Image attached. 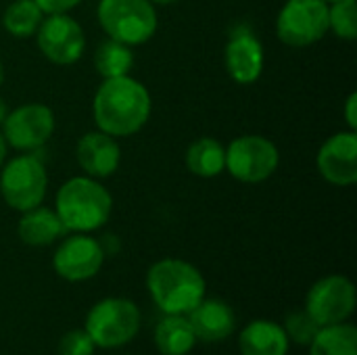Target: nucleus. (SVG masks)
Instances as JSON below:
<instances>
[{
	"label": "nucleus",
	"mask_w": 357,
	"mask_h": 355,
	"mask_svg": "<svg viewBox=\"0 0 357 355\" xmlns=\"http://www.w3.org/2000/svg\"><path fill=\"white\" fill-rule=\"evenodd\" d=\"M94 121L109 136H132L151 117V94L130 75L109 77L94 96Z\"/></svg>",
	"instance_id": "obj_1"
},
{
	"label": "nucleus",
	"mask_w": 357,
	"mask_h": 355,
	"mask_svg": "<svg viewBox=\"0 0 357 355\" xmlns=\"http://www.w3.org/2000/svg\"><path fill=\"white\" fill-rule=\"evenodd\" d=\"M151 299L163 314L186 316L205 299L203 274L184 259H161L146 274Z\"/></svg>",
	"instance_id": "obj_2"
},
{
	"label": "nucleus",
	"mask_w": 357,
	"mask_h": 355,
	"mask_svg": "<svg viewBox=\"0 0 357 355\" xmlns=\"http://www.w3.org/2000/svg\"><path fill=\"white\" fill-rule=\"evenodd\" d=\"M113 209L109 190L90 176L67 180L56 192V216L67 232H92L107 224Z\"/></svg>",
	"instance_id": "obj_3"
},
{
	"label": "nucleus",
	"mask_w": 357,
	"mask_h": 355,
	"mask_svg": "<svg viewBox=\"0 0 357 355\" xmlns=\"http://www.w3.org/2000/svg\"><path fill=\"white\" fill-rule=\"evenodd\" d=\"M96 15L107 36L128 46L144 44L157 31V10L149 0H100Z\"/></svg>",
	"instance_id": "obj_4"
},
{
	"label": "nucleus",
	"mask_w": 357,
	"mask_h": 355,
	"mask_svg": "<svg viewBox=\"0 0 357 355\" xmlns=\"http://www.w3.org/2000/svg\"><path fill=\"white\" fill-rule=\"evenodd\" d=\"M84 331L96 347L117 349L130 343L140 331V312L134 301L109 297L98 301L86 316Z\"/></svg>",
	"instance_id": "obj_5"
},
{
	"label": "nucleus",
	"mask_w": 357,
	"mask_h": 355,
	"mask_svg": "<svg viewBox=\"0 0 357 355\" xmlns=\"http://www.w3.org/2000/svg\"><path fill=\"white\" fill-rule=\"evenodd\" d=\"M0 169V192L6 205L17 211H27L44 201L48 176L40 159L31 155H21Z\"/></svg>",
	"instance_id": "obj_6"
},
{
	"label": "nucleus",
	"mask_w": 357,
	"mask_h": 355,
	"mask_svg": "<svg viewBox=\"0 0 357 355\" xmlns=\"http://www.w3.org/2000/svg\"><path fill=\"white\" fill-rule=\"evenodd\" d=\"M328 31V2L287 0L276 19L278 38L295 48L316 44Z\"/></svg>",
	"instance_id": "obj_7"
},
{
	"label": "nucleus",
	"mask_w": 357,
	"mask_h": 355,
	"mask_svg": "<svg viewBox=\"0 0 357 355\" xmlns=\"http://www.w3.org/2000/svg\"><path fill=\"white\" fill-rule=\"evenodd\" d=\"M280 161L276 144L264 136H241L226 149V169L241 182L257 184L268 180Z\"/></svg>",
	"instance_id": "obj_8"
},
{
	"label": "nucleus",
	"mask_w": 357,
	"mask_h": 355,
	"mask_svg": "<svg viewBox=\"0 0 357 355\" xmlns=\"http://www.w3.org/2000/svg\"><path fill=\"white\" fill-rule=\"evenodd\" d=\"M357 303V293L354 282L341 274L320 278L307 293L305 310L320 324H341L347 322L354 314Z\"/></svg>",
	"instance_id": "obj_9"
},
{
	"label": "nucleus",
	"mask_w": 357,
	"mask_h": 355,
	"mask_svg": "<svg viewBox=\"0 0 357 355\" xmlns=\"http://www.w3.org/2000/svg\"><path fill=\"white\" fill-rule=\"evenodd\" d=\"M36 38L44 56L56 65H71L79 61L86 48L82 25L67 13H52L42 19Z\"/></svg>",
	"instance_id": "obj_10"
},
{
	"label": "nucleus",
	"mask_w": 357,
	"mask_h": 355,
	"mask_svg": "<svg viewBox=\"0 0 357 355\" xmlns=\"http://www.w3.org/2000/svg\"><path fill=\"white\" fill-rule=\"evenodd\" d=\"M2 126V136L6 144H10L17 151H33L46 144L48 138L52 136L54 113L46 105L31 103L6 113Z\"/></svg>",
	"instance_id": "obj_11"
},
{
	"label": "nucleus",
	"mask_w": 357,
	"mask_h": 355,
	"mask_svg": "<svg viewBox=\"0 0 357 355\" xmlns=\"http://www.w3.org/2000/svg\"><path fill=\"white\" fill-rule=\"evenodd\" d=\"M105 262V249L86 232H75L61 243L52 257L54 272L69 282H84L94 278Z\"/></svg>",
	"instance_id": "obj_12"
},
{
	"label": "nucleus",
	"mask_w": 357,
	"mask_h": 355,
	"mask_svg": "<svg viewBox=\"0 0 357 355\" xmlns=\"http://www.w3.org/2000/svg\"><path fill=\"white\" fill-rule=\"evenodd\" d=\"M318 172L335 186L357 182V134L354 130L331 136L318 153Z\"/></svg>",
	"instance_id": "obj_13"
},
{
	"label": "nucleus",
	"mask_w": 357,
	"mask_h": 355,
	"mask_svg": "<svg viewBox=\"0 0 357 355\" xmlns=\"http://www.w3.org/2000/svg\"><path fill=\"white\" fill-rule=\"evenodd\" d=\"M224 59L230 77L243 86L257 82L264 71V46L245 25L230 33Z\"/></svg>",
	"instance_id": "obj_14"
},
{
	"label": "nucleus",
	"mask_w": 357,
	"mask_h": 355,
	"mask_svg": "<svg viewBox=\"0 0 357 355\" xmlns=\"http://www.w3.org/2000/svg\"><path fill=\"white\" fill-rule=\"evenodd\" d=\"M79 167L90 178H107L111 176L121 161V151L115 136L105 132H88L79 138L75 151Z\"/></svg>",
	"instance_id": "obj_15"
},
{
	"label": "nucleus",
	"mask_w": 357,
	"mask_h": 355,
	"mask_svg": "<svg viewBox=\"0 0 357 355\" xmlns=\"http://www.w3.org/2000/svg\"><path fill=\"white\" fill-rule=\"evenodd\" d=\"M197 341L218 343L228 339L236 328L234 310L220 299H203L195 310L186 314Z\"/></svg>",
	"instance_id": "obj_16"
},
{
	"label": "nucleus",
	"mask_w": 357,
	"mask_h": 355,
	"mask_svg": "<svg viewBox=\"0 0 357 355\" xmlns=\"http://www.w3.org/2000/svg\"><path fill=\"white\" fill-rule=\"evenodd\" d=\"M289 343L280 324L272 320H253L243 328L238 349L243 355H287Z\"/></svg>",
	"instance_id": "obj_17"
},
{
	"label": "nucleus",
	"mask_w": 357,
	"mask_h": 355,
	"mask_svg": "<svg viewBox=\"0 0 357 355\" xmlns=\"http://www.w3.org/2000/svg\"><path fill=\"white\" fill-rule=\"evenodd\" d=\"M65 232L67 230H65L61 218L56 216V211L40 207V205L23 211V218L19 220V226H17L19 239L29 247L50 245L56 239H61Z\"/></svg>",
	"instance_id": "obj_18"
},
{
	"label": "nucleus",
	"mask_w": 357,
	"mask_h": 355,
	"mask_svg": "<svg viewBox=\"0 0 357 355\" xmlns=\"http://www.w3.org/2000/svg\"><path fill=\"white\" fill-rule=\"evenodd\" d=\"M197 337L186 316L165 314L155 328V345L163 355H186L192 352Z\"/></svg>",
	"instance_id": "obj_19"
},
{
	"label": "nucleus",
	"mask_w": 357,
	"mask_h": 355,
	"mask_svg": "<svg viewBox=\"0 0 357 355\" xmlns=\"http://www.w3.org/2000/svg\"><path fill=\"white\" fill-rule=\"evenodd\" d=\"M186 167L201 178H215L226 169V149L215 138H199L186 151Z\"/></svg>",
	"instance_id": "obj_20"
},
{
	"label": "nucleus",
	"mask_w": 357,
	"mask_h": 355,
	"mask_svg": "<svg viewBox=\"0 0 357 355\" xmlns=\"http://www.w3.org/2000/svg\"><path fill=\"white\" fill-rule=\"evenodd\" d=\"M310 355H357L356 326L347 322L322 326L310 345Z\"/></svg>",
	"instance_id": "obj_21"
},
{
	"label": "nucleus",
	"mask_w": 357,
	"mask_h": 355,
	"mask_svg": "<svg viewBox=\"0 0 357 355\" xmlns=\"http://www.w3.org/2000/svg\"><path fill=\"white\" fill-rule=\"evenodd\" d=\"M94 65L105 80L121 77V75L130 73V69L134 65V54L128 44H121L117 40H107L96 48Z\"/></svg>",
	"instance_id": "obj_22"
},
{
	"label": "nucleus",
	"mask_w": 357,
	"mask_h": 355,
	"mask_svg": "<svg viewBox=\"0 0 357 355\" xmlns=\"http://www.w3.org/2000/svg\"><path fill=\"white\" fill-rule=\"evenodd\" d=\"M44 13L33 0H15L2 17L4 29L15 38H29L38 31Z\"/></svg>",
	"instance_id": "obj_23"
},
{
	"label": "nucleus",
	"mask_w": 357,
	"mask_h": 355,
	"mask_svg": "<svg viewBox=\"0 0 357 355\" xmlns=\"http://www.w3.org/2000/svg\"><path fill=\"white\" fill-rule=\"evenodd\" d=\"M289 341H293L295 345H301V347H310L312 341L316 339V335L320 333V324L307 314V310H293L287 314L284 318V324H282Z\"/></svg>",
	"instance_id": "obj_24"
},
{
	"label": "nucleus",
	"mask_w": 357,
	"mask_h": 355,
	"mask_svg": "<svg viewBox=\"0 0 357 355\" xmlns=\"http://www.w3.org/2000/svg\"><path fill=\"white\" fill-rule=\"evenodd\" d=\"M328 29H333L341 40H356V0H337V2H333V6H328Z\"/></svg>",
	"instance_id": "obj_25"
},
{
	"label": "nucleus",
	"mask_w": 357,
	"mask_h": 355,
	"mask_svg": "<svg viewBox=\"0 0 357 355\" xmlns=\"http://www.w3.org/2000/svg\"><path fill=\"white\" fill-rule=\"evenodd\" d=\"M94 341L86 331H69L59 343V355H94Z\"/></svg>",
	"instance_id": "obj_26"
},
{
	"label": "nucleus",
	"mask_w": 357,
	"mask_h": 355,
	"mask_svg": "<svg viewBox=\"0 0 357 355\" xmlns=\"http://www.w3.org/2000/svg\"><path fill=\"white\" fill-rule=\"evenodd\" d=\"M42 13L46 15H52V13H67L71 10L73 6H77L82 0H33Z\"/></svg>",
	"instance_id": "obj_27"
},
{
	"label": "nucleus",
	"mask_w": 357,
	"mask_h": 355,
	"mask_svg": "<svg viewBox=\"0 0 357 355\" xmlns=\"http://www.w3.org/2000/svg\"><path fill=\"white\" fill-rule=\"evenodd\" d=\"M356 107H357V94H349V98H347V103H345V119H347V123H349V130H354L356 132L357 128V113H356Z\"/></svg>",
	"instance_id": "obj_28"
},
{
	"label": "nucleus",
	"mask_w": 357,
	"mask_h": 355,
	"mask_svg": "<svg viewBox=\"0 0 357 355\" xmlns=\"http://www.w3.org/2000/svg\"><path fill=\"white\" fill-rule=\"evenodd\" d=\"M4 159H6V140H4V136L0 134V167L4 165Z\"/></svg>",
	"instance_id": "obj_29"
},
{
	"label": "nucleus",
	"mask_w": 357,
	"mask_h": 355,
	"mask_svg": "<svg viewBox=\"0 0 357 355\" xmlns=\"http://www.w3.org/2000/svg\"><path fill=\"white\" fill-rule=\"evenodd\" d=\"M6 113H8V111H6V103H4V100L0 98V123L4 121V117H6Z\"/></svg>",
	"instance_id": "obj_30"
},
{
	"label": "nucleus",
	"mask_w": 357,
	"mask_h": 355,
	"mask_svg": "<svg viewBox=\"0 0 357 355\" xmlns=\"http://www.w3.org/2000/svg\"><path fill=\"white\" fill-rule=\"evenodd\" d=\"M153 4H172V2H178V0H149Z\"/></svg>",
	"instance_id": "obj_31"
},
{
	"label": "nucleus",
	"mask_w": 357,
	"mask_h": 355,
	"mask_svg": "<svg viewBox=\"0 0 357 355\" xmlns=\"http://www.w3.org/2000/svg\"><path fill=\"white\" fill-rule=\"evenodd\" d=\"M2 80H4V67H2V61H0V84H2Z\"/></svg>",
	"instance_id": "obj_32"
},
{
	"label": "nucleus",
	"mask_w": 357,
	"mask_h": 355,
	"mask_svg": "<svg viewBox=\"0 0 357 355\" xmlns=\"http://www.w3.org/2000/svg\"><path fill=\"white\" fill-rule=\"evenodd\" d=\"M324 2H337V0H324Z\"/></svg>",
	"instance_id": "obj_33"
}]
</instances>
